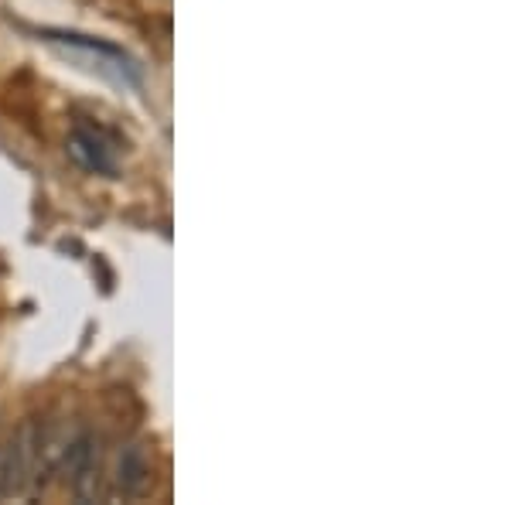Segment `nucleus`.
<instances>
[{"label": "nucleus", "mask_w": 512, "mask_h": 505, "mask_svg": "<svg viewBox=\"0 0 512 505\" xmlns=\"http://www.w3.org/2000/svg\"><path fill=\"white\" fill-rule=\"evenodd\" d=\"M69 154L79 168L96 171V175L113 178L117 175V161H113V151L106 147V140L93 134V130H72L69 137Z\"/></svg>", "instance_id": "f257e3e1"}, {"label": "nucleus", "mask_w": 512, "mask_h": 505, "mask_svg": "<svg viewBox=\"0 0 512 505\" xmlns=\"http://www.w3.org/2000/svg\"><path fill=\"white\" fill-rule=\"evenodd\" d=\"M147 482H151V461H147L144 447L140 444L123 447V454L117 461V488L127 499H134V495L144 492Z\"/></svg>", "instance_id": "f03ea898"}]
</instances>
